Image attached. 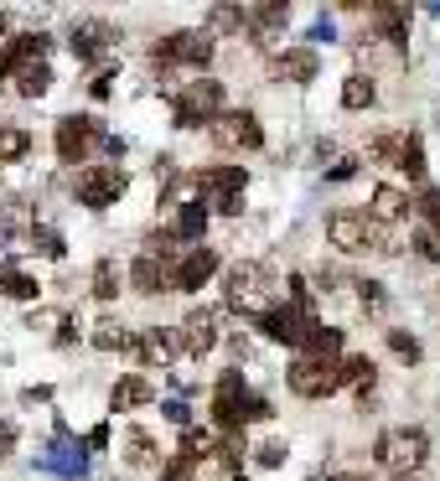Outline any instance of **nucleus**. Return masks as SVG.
Segmentation results:
<instances>
[{
    "mask_svg": "<svg viewBox=\"0 0 440 481\" xmlns=\"http://www.w3.org/2000/svg\"><path fill=\"white\" fill-rule=\"evenodd\" d=\"M150 398H156L150 378H119L115 389H109V409L124 414V409H140V404H150Z\"/></svg>",
    "mask_w": 440,
    "mask_h": 481,
    "instance_id": "aec40b11",
    "label": "nucleus"
},
{
    "mask_svg": "<svg viewBox=\"0 0 440 481\" xmlns=\"http://www.w3.org/2000/svg\"><path fill=\"white\" fill-rule=\"evenodd\" d=\"M212 274H218V248L197 243V248H187V254L176 259L172 270H166V285H172V290H187V296H192V290H203Z\"/></svg>",
    "mask_w": 440,
    "mask_h": 481,
    "instance_id": "1a4fd4ad",
    "label": "nucleus"
},
{
    "mask_svg": "<svg viewBox=\"0 0 440 481\" xmlns=\"http://www.w3.org/2000/svg\"><path fill=\"white\" fill-rule=\"evenodd\" d=\"M93 99H109V93H115V73H99V78H93Z\"/></svg>",
    "mask_w": 440,
    "mask_h": 481,
    "instance_id": "a18cd8bd",
    "label": "nucleus"
},
{
    "mask_svg": "<svg viewBox=\"0 0 440 481\" xmlns=\"http://www.w3.org/2000/svg\"><path fill=\"white\" fill-rule=\"evenodd\" d=\"M31 151V135L21 124H0V161H21Z\"/></svg>",
    "mask_w": 440,
    "mask_h": 481,
    "instance_id": "c85d7f7f",
    "label": "nucleus"
},
{
    "mask_svg": "<svg viewBox=\"0 0 440 481\" xmlns=\"http://www.w3.org/2000/svg\"><path fill=\"white\" fill-rule=\"evenodd\" d=\"M285 383H291V393H300V398H326V393L342 389L337 362H316V358H295L291 373H285Z\"/></svg>",
    "mask_w": 440,
    "mask_h": 481,
    "instance_id": "0eeeda50",
    "label": "nucleus"
},
{
    "mask_svg": "<svg viewBox=\"0 0 440 481\" xmlns=\"http://www.w3.org/2000/svg\"><path fill=\"white\" fill-rule=\"evenodd\" d=\"M124 186H130V177L119 166H84L78 171V202L84 208H109V202L124 197Z\"/></svg>",
    "mask_w": 440,
    "mask_h": 481,
    "instance_id": "39448f33",
    "label": "nucleus"
},
{
    "mask_svg": "<svg viewBox=\"0 0 440 481\" xmlns=\"http://www.w3.org/2000/svg\"><path fill=\"white\" fill-rule=\"evenodd\" d=\"M379 99V83H373V73H352L348 83H342V109H368Z\"/></svg>",
    "mask_w": 440,
    "mask_h": 481,
    "instance_id": "393cba45",
    "label": "nucleus"
},
{
    "mask_svg": "<svg viewBox=\"0 0 440 481\" xmlns=\"http://www.w3.org/2000/svg\"><path fill=\"white\" fill-rule=\"evenodd\" d=\"M176 336H181V352H197V358H203V352H212V347H218V321H212L207 311H192V316L181 321V331H176Z\"/></svg>",
    "mask_w": 440,
    "mask_h": 481,
    "instance_id": "dca6fc26",
    "label": "nucleus"
},
{
    "mask_svg": "<svg viewBox=\"0 0 440 481\" xmlns=\"http://www.w3.org/2000/svg\"><path fill=\"white\" fill-rule=\"evenodd\" d=\"M399 151H404V135H394V130L373 140V155H379V161H388V166H399Z\"/></svg>",
    "mask_w": 440,
    "mask_h": 481,
    "instance_id": "4c0bfd02",
    "label": "nucleus"
},
{
    "mask_svg": "<svg viewBox=\"0 0 440 481\" xmlns=\"http://www.w3.org/2000/svg\"><path fill=\"white\" fill-rule=\"evenodd\" d=\"M352 171H357V166H352V161H337V166H332V181H348Z\"/></svg>",
    "mask_w": 440,
    "mask_h": 481,
    "instance_id": "49530a36",
    "label": "nucleus"
},
{
    "mask_svg": "<svg viewBox=\"0 0 440 481\" xmlns=\"http://www.w3.org/2000/svg\"><path fill=\"white\" fill-rule=\"evenodd\" d=\"M326 481H363V477H352V471H342V477H326Z\"/></svg>",
    "mask_w": 440,
    "mask_h": 481,
    "instance_id": "de8ad7c7",
    "label": "nucleus"
},
{
    "mask_svg": "<svg viewBox=\"0 0 440 481\" xmlns=\"http://www.w3.org/2000/svg\"><path fill=\"white\" fill-rule=\"evenodd\" d=\"M197 192L207 197L212 212L234 217V212L244 208V171H238V166H203V171H197Z\"/></svg>",
    "mask_w": 440,
    "mask_h": 481,
    "instance_id": "f03ea898",
    "label": "nucleus"
},
{
    "mask_svg": "<svg viewBox=\"0 0 440 481\" xmlns=\"http://www.w3.org/2000/svg\"><path fill=\"white\" fill-rule=\"evenodd\" d=\"M414 254H420V259H430V264H436V259H440V243L430 239V233H414Z\"/></svg>",
    "mask_w": 440,
    "mask_h": 481,
    "instance_id": "37998d69",
    "label": "nucleus"
},
{
    "mask_svg": "<svg viewBox=\"0 0 440 481\" xmlns=\"http://www.w3.org/2000/svg\"><path fill=\"white\" fill-rule=\"evenodd\" d=\"M130 466H156V446H150V435H140V430H130Z\"/></svg>",
    "mask_w": 440,
    "mask_h": 481,
    "instance_id": "c9c22d12",
    "label": "nucleus"
},
{
    "mask_svg": "<svg viewBox=\"0 0 440 481\" xmlns=\"http://www.w3.org/2000/svg\"><path fill=\"white\" fill-rule=\"evenodd\" d=\"M207 135H212L218 151H260L264 146V130H260V120H254L249 109H223Z\"/></svg>",
    "mask_w": 440,
    "mask_h": 481,
    "instance_id": "7ed1b4c3",
    "label": "nucleus"
},
{
    "mask_svg": "<svg viewBox=\"0 0 440 481\" xmlns=\"http://www.w3.org/2000/svg\"><path fill=\"white\" fill-rule=\"evenodd\" d=\"M52 140H58V155L73 166V161H84V155H88V146H93L99 135H93V120H84V114H62Z\"/></svg>",
    "mask_w": 440,
    "mask_h": 481,
    "instance_id": "ddd939ff",
    "label": "nucleus"
},
{
    "mask_svg": "<svg viewBox=\"0 0 440 481\" xmlns=\"http://www.w3.org/2000/svg\"><path fill=\"white\" fill-rule=\"evenodd\" d=\"M0 290H5L11 301H36V296H42V285H36L31 274H21V270H5V280H0Z\"/></svg>",
    "mask_w": 440,
    "mask_h": 481,
    "instance_id": "7c9ffc66",
    "label": "nucleus"
},
{
    "mask_svg": "<svg viewBox=\"0 0 440 481\" xmlns=\"http://www.w3.org/2000/svg\"><path fill=\"white\" fill-rule=\"evenodd\" d=\"M234 481H244V477H234Z\"/></svg>",
    "mask_w": 440,
    "mask_h": 481,
    "instance_id": "09e8293b",
    "label": "nucleus"
},
{
    "mask_svg": "<svg viewBox=\"0 0 440 481\" xmlns=\"http://www.w3.org/2000/svg\"><path fill=\"white\" fill-rule=\"evenodd\" d=\"M228 305L234 311H269V270L264 264H238L228 274Z\"/></svg>",
    "mask_w": 440,
    "mask_h": 481,
    "instance_id": "423d86ee",
    "label": "nucleus"
},
{
    "mask_svg": "<svg viewBox=\"0 0 440 481\" xmlns=\"http://www.w3.org/2000/svg\"><path fill=\"white\" fill-rule=\"evenodd\" d=\"M399 171H410V181H425V146L404 135V151H399Z\"/></svg>",
    "mask_w": 440,
    "mask_h": 481,
    "instance_id": "2f4dec72",
    "label": "nucleus"
},
{
    "mask_svg": "<svg viewBox=\"0 0 440 481\" xmlns=\"http://www.w3.org/2000/svg\"><path fill=\"white\" fill-rule=\"evenodd\" d=\"M93 347H99V352H124V347H135V336H130L124 321H99V327H93Z\"/></svg>",
    "mask_w": 440,
    "mask_h": 481,
    "instance_id": "bb28decb",
    "label": "nucleus"
},
{
    "mask_svg": "<svg viewBox=\"0 0 440 481\" xmlns=\"http://www.w3.org/2000/svg\"><path fill=\"white\" fill-rule=\"evenodd\" d=\"M357 305H363V316H379L383 305H388V296H383L379 280H363V285H357Z\"/></svg>",
    "mask_w": 440,
    "mask_h": 481,
    "instance_id": "72a5a7b5",
    "label": "nucleus"
},
{
    "mask_svg": "<svg viewBox=\"0 0 440 481\" xmlns=\"http://www.w3.org/2000/svg\"><path fill=\"white\" fill-rule=\"evenodd\" d=\"M269 78H285V83H311L316 78V52L311 47H285L269 58Z\"/></svg>",
    "mask_w": 440,
    "mask_h": 481,
    "instance_id": "4468645a",
    "label": "nucleus"
},
{
    "mask_svg": "<svg viewBox=\"0 0 440 481\" xmlns=\"http://www.w3.org/2000/svg\"><path fill=\"white\" fill-rule=\"evenodd\" d=\"M326 243L337 248V254H357V248H368L373 243V223H368V212H332L326 217Z\"/></svg>",
    "mask_w": 440,
    "mask_h": 481,
    "instance_id": "9d476101",
    "label": "nucleus"
},
{
    "mask_svg": "<svg viewBox=\"0 0 440 481\" xmlns=\"http://www.w3.org/2000/svg\"><path fill=\"white\" fill-rule=\"evenodd\" d=\"M207 58H212V36L207 31H172L166 42H156V67H172V62L207 67Z\"/></svg>",
    "mask_w": 440,
    "mask_h": 481,
    "instance_id": "6e6552de",
    "label": "nucleus"
},
{
    "mask_svg": "<svg viewBox=\"0 0 440 481\" xmlns=\"http://www.w3.org/2000/svg\"><path fill=\"white\" fill-rule=\"evenodd\" d=\"M337 378L368 393V389H373V378H379V367H373V358H368V352H342V358H337Z\"/></svg>",
    "mask_w": 440,
    "mask_h": 481,
    "instance_id": "412c9836",
    "label": "nucleus"
},
{
    "mask_svg": "<svg viewBox=\"0 0 440 481\" xmlns=\"http://www.w3.org/2000/svg\"><path fill=\"white\" fill-rule=\"evenodd\" d=\"M197 451H212V435L197 430V424H187V430H181V455H192V461H197Z\"/></svg>",
    "mask_w": 440,
    "mask_h": 481,
    "instance_id": "e433bc0d",
    "label": "nucleus"
},
{
    "mask_svg": "<svg viewBox=\"0 0 440 481\" xmlns=\"http://www.w3.org/2000/svg\"><path fill=\"white\" fill-rule=\"evenodd\" d=\"M368 212H373L368 223H399V217L410 212V197H404L399 186H379V192H373V202H368Z\"/></svg>",
    "mask_w": 440,
    "mask_h": 481,
    "instance_id": "4be33fe9",
    "label": "nucleus"
},
{
    "mask_svg": "<svg viewBox=\"0 0 440 481\" xmlns=\"http://www.w3.org/2000/svg\"><path fill=\"white\" fill-rule=\"evenodd\" d=\"M404 481H414V477H404Z\"/></svg>",
    "mask_w": 440,
    "mask_h": 481,
    "instance_id": "8fccbe9b",
    "label": "nucleus"
},
{
    "mask_svg": "<svg viewBox=\"0 0 440 481\" xmlns=\"http://www.w3.org/2000/svg\"><path fill=\"white\" fill-rule=\"evenodd\" d=\"M119 296V264L115 259H99L93 264V301H115Z\"/></svg>",
    "mask_w": 440,
    "mask_h": 481,
    "instance_id": "cd10ccee",
    "label": "nucleus"
},
{
    "mask_svg": "<svg viewBox=\"0 0 440 481\" xmlns=\"http://www.w3.org/2000/svg\"><path fill=\"white\" fill-rule=\"evenodd\" d=\"M254 455H260V466H285V440H264Z\"/></svg>",
    "mask_w": 440,
    "mask_h": 481,
    "instance_id": "79ce46f5",
    "label": "nucleus"
},
{
    "mask_svg": "<svg viewBox=\"0 0 440 481\" xmlns=\"http://www.w3.org/2000/svg\"><path fill=\"white\" fill-rule=\"evenodd\" d=\"M420 212H425V223H430V228H440V192H436V186H425V192H420Z\"/></svg>",
    "mask_w": 440,
    "mask_h": 481,
    "instance_id": "a19ab883",
    "label": "nucleus"
},
{
    "mask_svg": "<svg viewBox=\"0 0 440 481\" xmlns=\"http://www.w3.org/2000/svg\"><path fill=\"white\" fill-rule=\"evenodd\" d=\"M11 451H16V424H5V420H0V461H5Z\"/></svg>",
    "mask_w": 440,
    "mask_h": 481,
    "instance_id": "c03bdc74",
    "label": "nucleus"
},
{
    "mask_svg": "<svg viewBox=\"0 0 440 481\" xmlns=\"http://www.w3.org/2000/svg\"><path fill=\"white\" fill-rule=\"evenodd\" d=\"M238 11H244V31H254L260 42H269L275 31L291 21V11H285L280 0H269V5H238Z\"/></svg>",
    "mask_w": 440,
    "mask_h": 481,
    "instance_id": "f3484780",
    "label": "nucleus"
},
{
    "mask_svg": "<svg viewBox=\"0 0 440 481\" xmlns=\"http://www.w3.org/2000/svg\"><path fill=\"white\" fill-rule=\"evenodd\" d=\"M223 114V83L218 78H192L176 89V124L192 130L197 120H218Z\"/></svg>",
    "mask_w": 440,
    "mask_h": 481,
    "instance_id": "f257e3e1",
    "label": "nucleus"
},
{
    "mask_svg": "<svg viewBox=\"0 0 440 481\" xmlns=\"http://www.w3.org/2000/svg\"><path fill=\"white\" fill-rule=\"evenodd\" d=\"M254 321H260V331L269 336V342H285V347H300L306 331H311V316H300V311H291V305H269V311H260Z\"/></svg>",
    "mask_w": 440,
    "mask_h": 481,
    "instance_id": "f8f14e48",
    "label": "nucleus"
},
{
    "mask_svg": "<svg viewBox=\"0 0 440 481\" xmlns=\"http://www.w3.org/2000/svg\"><path fill=\"white\" fill-rule=\"evenodd\" d=\"M192 471H197V461H192V455H181V451H176L172 461H166V471H161V481H192Z\"/></svg>",
    "mask_w": 440,
    "mask_h": 481,
    "instance_id": "58836bf2",
    "label": "nucleus"
},
{
    "mask_svg": "<svg viewBox=\"0 0 440 481\" xmlns=\"http://www.w3.org/2000/svg\"><path fill=\"white\" fill-rule=\"evenodd\" d=\"M130 290L135 296H161L166 290V264L156 254H135L130 259Z\"/></svg>",
    "mask_w": 440,
    "mask_h": 481,
    "instance_id": "a211bd4d",
    "label": "nucleus"
},
{
    "mask_svg": "<svg viewBox=\"0 0 440 481\" xmlns=\"http://www.w3.org/2000/svg\"><path fill=\"white\" fill-rule=\"evenodd\" d=\"M135 352H140L150 367H166V362H176V352H181V336H176L172 327H146L135 336Z\"/></svg>",
    "mask_w": 440,
    "mask_h": 481,
    "instance_id": "2eb2a0df",
    "label": "nucleus"
},
{
    "mask_svg": "<svg viewBox=\"0 0 440 481\" xmlns=\"http://www.w3.org/2000/svg\"><path fill=\"white\" fill-rule=\"evenodd\" d=\"M373 455H379L388 471H414V466L430 455V440H425V430H388Z\"/></svg>",
    "mask_w": 440,
    "mask_h": 481,
    "instance_id": "20e7f679",
    "label": "nucleus"
},
{
    "mask_svg": "<svg viewBox=\"0 0 440 481\" xmlns=\"http://www.w3.org/2000/svg\"><path fill=\"white\" fill-rule=\"evenodd\" d=\"M244 409H249L244 378H238V373H223V378H218V389H212V424L234 435L238 424H244Z\"/></svg>",
    "mask_w": 440,
    "mask_h": 481,
    "instance_id": "9b49d317",
    "label": "nucleus"
},
{
    "mask_svg": "<svg viewBox=\"0 0 440 481\" xmlns=\"http://www.w3.org/2000/svg\"><path fill=\"white\" fill-rule=\"evenodd\" d=\"M31 327H47V331H58V342H73V316H62V311H36Z\"/></svg>",
    "mask_w": 440,
    "mask_h": 481,
    "instance_id": "f704fd0d",
    "label": "nucleus"
},
{
    "mask_svg": "<svg viewBox=\"0 0 440 481\" xmlns=\"http://www.w3.org/2000/svg\"><path fill=\"white\" fill-rule=\"evenodd\" d=\"M373 27H379L383 36L399 47V42L410 36V11H404V5H394V0H383V5H373Z\"/></svg>",
    "mask_w": 440,
    "mask_h": 481,
    "instance_id": "5701e85b",
    "label": "nucleus"
},
{
    "mask_svg": "<svg viewBox=\"0 0 440 481\" xmlns=\"http://www.w3.org/2000/svg\"><path fill=\"white\" fill-rule=\"evenodd\" d=\"M203 223H207V212H203V202H192V208H176V223H172V233L166 239H181V243H203Z\"/></svg>",
    "mask_w": 440,
    "mask_h": 481,
    "instance_id": "b1692460",
    "label": "nucleus"
},
{
    "mask_svg": "<svg viewBox=\"0 0 440 481\" xmlns=\"http://www.w3.org/2000/svg\"><path fill=\"white\" fill-rule=\"evenodd\" d=\"M218 31H244V11L238 5H218L207 16V36H218Z\"/></svg>",
    "mask_w": 440,
    "mask_h": 481,
    "instance_id": "473e14b6",
    "label": "nucleus"
},
{
    "mask_svg": "<svg viewBox=\"0 0 440 481\" xmlns=\"http://www.w3.org/2000/svg\"><path fill=\"white\" fill-rule=\"evenodd\" d=\"M16 89L27 93V99H42V93L52 89V67H47V62H27V67H16Z\"/></svg>",
    "mask_w": 440,
    "mask_h": 481,
    "instance_id": "a878e982",
    "label": "nucleus"
},
{
    "mask_svg": "<svg viewBox=\"0 0 440 481\" xmlns=\"http://www.w3.org/2000/svg\"><path fill=\"white\" fill-rule=\"evenodd\" d=\"M104 36H109V31H104V27H93V21L73 27V52H78L84 62H93V58H99V42H104Z\"/></svg>",
    "mask_w": 440,
    "mask_h": 481,
    "instance_id": "c756f323",
    "label": "nucleus"
},
{
    "mask_svg": "<svg viewBox=\"0 0 440 481\" xmlns=\"http://www.w3.org/2000/svg\"><path fill=\"white\" fill-rule=\"evenodd\" d=\"M388 347H394L404 362H420V342H414L410 331H388Z\"/></svg>",
    "mask_w": 440,
    "mask_h": 481,
    "instance_id": "ea45409f",
    "label": "nucleus"
},
{
    "mask_svg": "<svg viewBox=\"0 0 440 481\" xmlns=\"http://www.w3.org/2000/svg\"><path fill=\"white\" fill-rule=\"evenodd\" d=\"M300 347H306V358H316V362H337L342 352H348V347H342V331H337V327H316V321H311V331H306Z\"/></svg>",
    "mask_w": 440,
    "mask_h": 481,
    "instance_id": "6ab92c4d",
    "label": "nucleus"
}]
</instances>
